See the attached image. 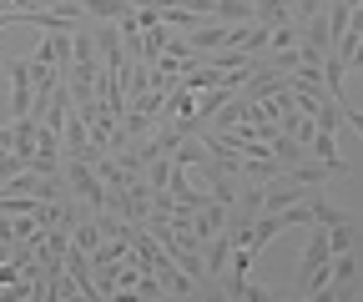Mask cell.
Segmentation results:
<instances>
[{
	"instance_id": "cell-8",
	"label": "cell",
	"mask_w": 363,
	"mask_h": 302,
	"mask_svg": "<svg viewBox=\"0 0 363 302\" xmlns=\"http://www.w3.org/2000/svg\"><path fill=\"white\" fill-rule=\"evenodd\" d=\"M238 302H283V297H278V292H267L262 282H252V277H247V282H242V297H238Z\"/></svg>"
},
{
	"instance_id": "cell-10",
	"label": "cell",
	"mask_w": 363,
	"mask_h": 302,
	"mask_svg": "<svg viewBox=\"0 0 363 302\" xmlns=\"http://www.w3.org/2000/svg\"><path fill=\"white\" fill-rule=\"evenodd\" d=\"M16 25H30V11H0V30H16Z\"/></svg>"
},
{
	"instance_id": "cell-9",
	"label": "cell",
	"mask_w": 363,
	"mask_h": 302,
	"mask_svg": "<svg viewBox=\"0 0 363 302\" xmlns=\"http://www.w3.org/2000/svg\"><path fill=\"white\" fill-rule=\"evenodd\" d=\"M162 56H172L177 66H187V61H192V46H187V40H177V35H167V46H162Z\"/></svg>"
},
{
	"instance_id": "cell-6",
	"label": "cell",
	"mask_w": 363,
	"mask_h": 302,
	"mask_svg": "<svg viewBox=\"0 0 363 302\" xmlns=\"http://www.w3.org/2000/svg\"><path fill=\"white\" fill-rule=\"evenodd\" d=\"M238 91H233V86H212V91H202V101H197V121H207L212 111H222L227 101H233Z\"/></svg>"
},
{
	"instance_id": "cell-11",
	"label": "cell",
	"mask_w": 363,
	"mask_h": 302,
	"mask_svg": "<svg viewBox=\"0 0 363 302\" xmlns=\"http://www.w3.org/2000/svg\"><path fill=\"white\" fill-rule=\"evenodd\" d=\"M338 302H358V292H353V297H338Z\"/></svg>"
},
{
	"instance_id": "cell-7",
	"label": "cell",
	"mask_w": 363,
	"mask_h": 302,
	"mask_svg": "<svg viewBox=\"0 0 363 302\" xmlns=\"http://www.w3.org/2000/svg\"><path fill=\"white\" fill-rule=\"evenodd\" d=\"M35 146H40V156H61V132H45L35 121Z\"/></svg>"
},
{
	"instance_id": "cell-2",
	"label": "cell",
	"mask_w": 363,
	"mask_h": 302,
	"mask_svg": "<svg viewBox=\"0 0 363 302\" xmlns=\"http://www.w3.org/2000/svg\"><path fill=\"white\" fill-rule=\"evenodd\" d=\"M81 6V16H91V21H126L136 6L131 0H76Z\"/></svg>"
},
{
	"instance_id": "cell-3",
	"label": "cell",
	"mask_w": 363,
	"mask_h": 302,
	"mask_svg": "<svg viewBox=\"0 0 363 302\" xmlns=\"http://www.w3.org/2000/svg\"><path fill=\"white\" fill-rule=\"evenodd\" d=\"M278 132H283L288 141H298V146H308V141L318 137V126H313V121H308L303 111H283V116H278Z\"/></svg>"
},
{
	"instance_id": "cell-4",
	"label": "cell",
	"mask_w": 363,
	"mask_h": 302,
	"mask_svg": "<svg viewBox=\"0 0 363 302\" xmlns=\"http://www.w3.org/2000/svg\"><path fill=\"white\" fill-rule=\"evenodd\" d=\"M328 282H338V287H358V252H333Z\"/></svg>"
},
{
	"instance_id": "cell-5",
	"label": "cell",
	"mask_w": 363,
	"mask_h": 302,
	"mask_svg": "<svg viewBox=\"0 0 363 302\" xmlns=\"http://www.w3.org/2000/svg\"><path fill=\"white\" fill-rule=\"evenodd\" d=\"M323 237H328V252H358V217H348L338 227H323Z\"/></svg>"
},
{
	"instance_id": "cell-1",
	"label": "cell",
	"mask_w": 363,
	"mask_h": 302,
	"mask_svg": "<svg viewBox=\"0 0 363 302\" xmlns=\"http://www.w3.org/2000/svg\"><path fill=\"white\" fill-rule=\"evenodd\" d=\"M328 262H333V252H328L323 227H308L303 267H298V297H308V292H318V287H328Z\"/></svg>"
}]
</instances>
